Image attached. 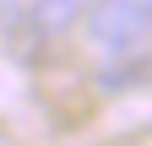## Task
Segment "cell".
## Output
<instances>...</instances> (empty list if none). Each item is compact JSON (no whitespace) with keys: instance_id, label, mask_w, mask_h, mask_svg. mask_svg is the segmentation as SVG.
<instances>
[{"instance_id":"cell-1","label":"cell","mask_w":152,"mask_h":146,"mask_svg":"<svg viewBox=\"0 0 152 146\" xmlns=\"http://www.w3.org/2000/svg\"><path fill=\"white\" fill-rule=\"evenodd\" d=\"M82 27L103 60L152 54V0H92Z\"/></svg>"},{"instance_id":"cell-2","label":"cell","mask_w":152,"mask_h":146,"mask_svg":"<svg viewBox=\"0 0 152 146\" xmlns=\"http://www.w3.org/2000/svg\"><path fill=\"white\" fill-rule=\"evenodd\" d=\"M92 0H27V27L38 38H65L71 27H82Z\"/></svg>"},{"instance_id":"cell-3","label":"cell","mask_w":152,"mask_h":146,"mask_svg":"<svg viewBox=\"0 0 152 146\" xmlns=\"http://www.w3.org/2000/svg\"><path fill=\"white\" fill-rule=\"evenodd\" d=\"M22 11H27V0H0V27H6V22H16Z\"/></svg>"}]
</instances>
